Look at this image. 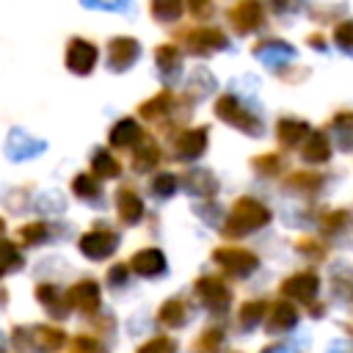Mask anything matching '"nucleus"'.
I'll list each match as a JSON object with an SVG mask.
<instances>
[{"instance_id":"nucleus-8","label":"nucleus","mask_w":353,"mask_h":353,"mask_svg":"<svg viewBox=\"0 0 353 353\" xmlns=\"http://www.w3.org/2000/svg\"><path fill=\"white\" fill-rule=\"evenodd\" d=\"M113 245H116V237H113L110 232H88V234L80 240V248L85 251V256H94V259L110 254Z\"/></svg>"},{"instance_id":"nucleus-7","label":"nucleus","mask_w":353,"mask_h":353,"mask_svg":"<svg viewBox=\"0 0 353 353\" xmlns=\"http://www.w3.org/2000/svg\"><path fill=\"white\" fill-rule=\"evenodd\" d=\"M276 135L284 146H298L309 138V124L306 121H298V119H281L279 127H276Z\"/></svg>"},{"instance_id":"nucleus-31","label":"nucleus","mask_w":353,"mask_h":353,"mask_svg":"<svg viewBox=\"0 0 353 353\" xmlns=\"http://www.w3.org/2000/svg\"><path fill=\"white\" fill-rule=\"evenodd\" d=\"M256 165H259V171L273 174V171H279V154H265V157H256Z\"/></svg>"},{"instance_id":"nucleus-35","label":"nucleus","mask_w":353,"mask_h":353,"mask_svg":"<svg viewBox=\"0 0 353 353\" xmlns=\"http://www.w3.org/2000/svg\"><path fill=\"white\" fill-rule=\"evenodd\" d=\"M0 232H3V221H0Z\"/></svg>"},{"instance_id":"nucleus-30","label":"nucleus","mask_w":353,"mask_h":353,"mask_svg":"<svg viewBox=\"0 0 353 353\" xmlns=\"http://www.w3.org/2000/svg\"><path fill=\"white\" fill-rule=\"evenodd\" d=\"M152 188H154L157 193H171V190L176 188V179H174L171 174H163V176H157V179L152 182Z\"/></svg>"},{"instance_id":"nucleus-32","label":"nucleus","mask_w":353,"mask_h":353,"mask_svg":"<svg viewBox=\"0 0 353 353\" xmlns=\"http://www.w3.org/2000/svg\"><path fill=\"white\" fill-rule=\"evenodd\" d=\"M44 237V226L41 223H33V226H25L22 229V240L25 243H36V240H41Z\"/></svg>"},{"instance_id":"nucleus-26","label":"nucleus","mask_w":353,"mask_h":353,"mask_svg":"<svg viewBox=\"0 0 353 353\" xmlns=\"http://www.w3.org/2000/svg\"><path fill=\"white\" fill-rule=\"evenodd\" d=\"M157 63H160L163 69L176 66V63H179V52H176V47H171V44L160 47V50H157Z\"/></svg>"},{"instance_id":"nucleus-19","label":"nucleus","mask_w":353,"mask_h":353,"mask_svg":"<svg viewBox=\"0 0 353 353\" xmlns=\"http://www.w3.org/2000/svg\"><path fill=\"white\" fill-rule=\"evenodd\" d=\"M157 317H160L163 323H168V325L182 323V317H185V306H182L179 301H168V303H163V309H160Z\"/></svg>"},{"instance_id":"nucleus-1","label":"nucleus","mask_w":353,"mask_h":353,"mask_svg":"<svg viewBox=\"0 0 353 353\" xmlns=\"http://www.w3.org/2000/svg\"><path fill=\"white\" fill-rule=\"evenodd\" d=\"M268 221H270V212L265 204H259L254 199H240L226 221V234H245V232L265 226Z\"/></svg>"},{"instance_id":"nucleus-27","label":"nucleus","mask_w":353,"mask_h":353,"mask_svg":"<svg viewBox=\"0 0 353 353\" xmlns=\"http://www.w3.org/2000/svg\"><path fill=\"white\" fill-rule=\"evenodd\" d=\"M157 163V149L154 146H143L138 154H135V168L138 171H143V168H149V165H154Z\"/></svg>"},{"instance_id":"nucleus-3","label":"nucleus","mask_w":353,"mask_h":353,"mask_svg":"<svg viewBox=\"0 0 353 353\" xmlns=\"http://www.w3.org/2000/svg\"><path fill=\"white\" fill-rule=\"evenodd\" d=\"M215 262L226 270V273H234V276H245L256 268V256L248 254V251H240V248H221L215 251Z\"/></svg>"},{"instance_id":"nucleus-11","label":"nucleus","mask_w":353,"mask_h":353,"mask_svg":"<svg viewBox=\"0 0 353 353\" xmlns=\"http://www.w3.org/2000/svg\"><path fill=\"white\" fill-rule=\"evenodd\" d=\"M69 303L80 306L83 312H94L97 303H99V292H97V284L94 281H80L69 290Z\"/></svg>"},{"instance_id":"nucleus-9","label":"nucleus","mask_w":353,"mask_h":353,"mask_svg":"<svg viewBox=\"0 0 353 353\" xmlns=\"http://www.w3.org/2000/svg\"><path fill=\"white\" fill-rule=\"evenodd\" d=\"M135 52H138V44L132 39H113L110 41V58H108V63L113 69H127L135 61Z\"/></svg>"},{"instance_id":"nucleus-34","label":"nucleus","mask_w":353,"mask_h":353,"mask_svg":"<svg viewBox=\"0 0 353 353\" xmlns=\"http://www.w3.org/2000/svg\"><path fill=\"white\" fill-rule=\"evenodd\" d=\"M72 350H74V353H97V342H94V339H77V342L72 345Z\"/></svg>"},{"instance_id":"nucleus-13","label":"nucleus","mask_w":353,"mask_h":353,"mask_svg":"<svg viewBox=\"0 0 353 353\" xmlns=\"http://www.w3.org/2000/svg\"><path fill=\"white\" fill-rule=\"evenodd\" d=\"M130 268L135 273H141V276H154V273H160L165 268V262H163V254L160 251H138L132 256Z\"/></svg>"},{"instance_id":"nucleus-33","label":"nucleus","mask_w":353,"mask_h":353,"mask_svg":"<svg viewBox=\"0 0 353 353\" xmlns=\"http://www.w3.org/2000/svg\"><path fill=\"white\" fill-rule=\"evenodd\" d=\"M188 6H190V11H193L196 17H207V14H210V8H212V3H210V0H188Z\"/></svg>"},{"instance_id":"nucleus-21","label":"nucleus","mask_w":353,"mask_h":353,"mask_svg":"<svg viewBox=\"0 0 353 353\" xmlns=\"http://www.w3.org/2000/svg\"><path fill=\"white\" fill-rule=\"evenodd\" d=\"M262 314H265V301H251V303H245V306L240 309V320H243L245 325L259 323Z\"/></svg>"},{"instance_id":"nucleus-4","label":"nucleus","mask_w":353,"mask_h":353,"mask_svg":"<svg viewBox=\"0 0 353 353\" xmlns=\"http://www.w3.org/2000/svg\"><path fill=\"white\" fill-rule=\"evenodd\" d=\"M317 287H320V281H317L314 273H295V276H290V279L281 284V295L309 303V301H314Z\"/></svg>"},{"instance_id":"nucleus-22","label":"nucleus","mask_w":353,"mask_h":353,"mask_svg":"<svg viewBox=\"0 0 353 353\" xmlns=\"http://www.w3.org/2000/svg\"><path fill=\"white\" fill-rule=\"evenodd\" d=\"M152 14H157L160 19H174L179 17V0H154Z\"/></svg>"},{"instance_id":"nucleus-2","label":"nucleus","mask_w":353,"mask_h":353,"mask_svg":"<svg viewBox=\"0 0 353 353\" xmlns=\"http://www.w3.org/2000/svg\"><path fill=\"white\" fill-rule=\"evenodd\" d=\"M215 113L221 116V119H226L229 124H234V127H240V130H245V132H259V124H256V119L234 99V97H221L218 99V105H215Z\"/></svg>"},{"instance_id":"nucleus-25","label":"nucleus","mask_w":353,"mask_h":353,"mask_svg":"<svg viewBox=\"0 0 353 353\" xmlns=\"http://www.w3.org/2000/svg\"><path fill=\"white\" fill-rule=\"evenodd\" d=\"M138 353H174V342H171V339H165V336H157V339L146 342Z\"/></svg>"},{"instance_id":"nucleus-12","label":"nucleus","mask_w":353,"mask_h":353,"mask_svg":"<svg viewBox=\"0 0 353 353\" xmlns=\"http://www.w3.org/2000/svg\"><path fill=\"white\" fill-rule=\"evenodd\" d=\"M204 141H207V132H204V130H188V132H182V135L176 138V146H174V149H176L179 157L190 160V157L201 154Z\"/></svg>"},{"instance_id":"nucleus-5","label":"nucleus","mask_w":353,"mask_h":353,"mask_svg":"<svg viewBox=\"0 0 353 353\" xmlns=\"http://www.w3.org/2000/svg\"><path fill=\"white\" fill-rule=\"evenodd\" d=\"M94 61H97V47H94V44H88V41H83V39H74V41L69 44L66 66H69L72 72L85 74V72L94 66Z\"/></svg>"},{"instance_id":"nucleus-23","label":"nucleus","mask_w":353,"mask_h":353,"mask_svg":"<svg viewBox=\"0 0 353 353\" xmlns=\"http://www.w3.org/2000/svg\"><path fill=\"white\" fill-rule=\"evenodd\" d=\"M17 265H19V254H17V248L8 245V243H3V245H0V276H3L6 270L17 268Z\"/></svg>"},{"instance_id":"nucleus-14","label":"nucleus","mask_w":353,"mask_h":353,"mask_svg":"<svg viewBox=\"0 0 353 353\" xmlns=\"http://www.w3.org/2000/svg\"><path fill=\"white\" fill-rule=\"evenodd\" d=\"M328 157H331L328 138L323 132H309V141L303 146V160L306 163H325Z\"/></svg>"},{"instance_id":"nucleus-29","label":"nucleus","mask_w":353,"mask_h":353,"mask_svg":"<svg viewBox=\"0 0 353 353\" xmlns=\"http://www.w3.org/2000/svg\"><path fill=\"white\" fill-rule=\"evenodd\" d=\"M74 193L77 196H97V182L88 174H83V176L74 179Z\"/></svg>"},{"instance_id":"nucleus-16","label":"nucleus","mask_w":353,"mask_h":353,"mask_svg":"<svg viewBox=\"0 0 353 353\" xmlns=\"http://www.w3.org/2000/svg\"><path fill=\"white\" fill-rule=\"evenodd\" d=\"M141 210H143V204H141V199L130 188L119 190V215H121L124 223H135L141 218Z\"/></svg>"},{"instance_id":"nucleus-10","label":"nucleus","mask_w":353,"mask_h":353,"mask_svg":"<svg viewBox=\"0 0 353 353\" xmlns=\"http://www.w3.org/2000/svg\"><path fill=\"white\" fill-rule=\"evenodd\" d=\"M226 41H223V36H221V30H190L188 33V47L193 50V52H212V50H218V47H223Z\"/></svg>"},{"instance_id":"nucleus-24","label":"nucleus","mask_w":353,"mask_h":353,"mask_svg":"<svg viewBox=\"0 0 353 353\" xmlns=\"http://www.w3.org/2000/svg\"><path fill=\"white\" fill-rule=\"evenodd\" d=\"M334 39H336V44H339L342 50L353 52V22H342V25H336Z\"/></svg>"},{"instance_id":"nucleus-20","label":"nucleus","mask_w":353,"mask_h":353,"mask_svg":"<svg viewBox=\"0 0 353 353\" xmlns=\"http://www.w3.org/2000/svg\"><path fill=\"white\" fill-rule=\"evenodd\" d=\"M94 168H97V174H102V176H116V174H119V163H116L108 152H97Z\"/></svg>"},{"instance_id":"nucleus-15","label":"nucleus","mask_w":353,"mask_h":353,"mask_svg":"<svg viewBox=\"0 0 353 353\" xmlns=\"http://www.w3.org/2000/svg\"><path fill=\"white\" fill-rule=\"evenodd\" d=\"M295 320H298L295 306H292V303H287V301H279V303L273 306V312H270L268 331H287V328H292V325H295Z\"/></svg>"},{"instance_id":"nucleus-6","label":"nucleus","mask_w":353,"mask_h":353,"mask_svg":"<svg viewBox=\"0 0 353 353\" xmlns=\"http://www.w3.org/2000/svg\"><path fill=\"white\" fill-rule=\"evenodd\" d=\"M229 22L237 30H254L262 22V6L256 0H243L229 11Z\"/></svg>"},{"instance_id":"nucleus-17","label":"nucleus","mask_w":353,"mask_h":353,"mask_svg":"<svg viewBox=\"0 0 353 353\" xmlns=\"http://www.w3.org/2000/svg\"><path fill=\"white\" fill-rule=\"evenodd\" d=\"M196 290L201 292V298L207 301V303H226V298H229V290H226V284H221V279H201L199 284H196Z\"/></svg>"},{"instance_id":"nucleus-28","label":"nucleus","mask_w":353,"mask_h":353,"mask_svg":"<svg viewBox=\"0 0 353 353\" xmlns=\"http://www.w3.org/2000/svg\"><path fill=\"white\" fill-rule=\"evenodd\" d=\"M320 182H323V179H320L317 174H292L287 185H290V188H292V185H301L303 190H312V188H317Z\"/></svg>"},{"instance_id":"nucleus-18","label":"nucleus","mask_w":353,"mask_h":353,"mask_svg":"<svg viewBox=\"0 0 353 353\" xmlns=\"http://www.w3.org/2000/svg\"><path fill=\"white\" fill-rule=\"evenodd\" d=\"M135 135H138V127H135V121L124 119V121H119V127L110 132V141H113V146H127V143H130Z\"/></svg>"}]
</instances>
